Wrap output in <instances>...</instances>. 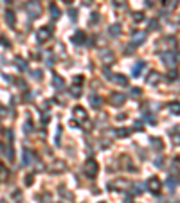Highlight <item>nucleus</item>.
I'll return each instance as SVG.
<instances>
[{
  "instance_id": "nucleus-1",
  "label": "nucleus",
  "mask_w": 180,
  "mask_h": 203,
  "mask_svg": "<svg viewBox=\"0 0 180 203\" xmlns=\"http://www.w3.org/2000/svg\"><path fill=\"white\" fill-rule=\"evenodd\" d=\"M25 9H27V13H29L31 18H38L41 14V5H40L38 0H29L25 4Z\"/></svg>"
},
{
  "instance_id": "nucleus-2",
  "label": "nucleus",
  "mask_w": 180,
  "mask_h": 203,
  "mask_svg": "<svg viewBox=\"0 0 180 203\" xmlns=\"http://www.w3.org/2000/svg\"><path fill=\"white\" fill-rule=\"evenodd\" d=\"M97 171H99V166H97V162L94 160V158H88L87 162H85V167H83V173L88 176V178H94L96 175H97Z\"/></svg>"
},
{
  "instance_id": "nucleus-3",
  "label": "nucleus",
  "mask_w": 180,
  "mask_h": 203,
  "mask_svg": "<svg viewBox=\"0 0 180 203\" xmlns=\"http://www.w3.org/2000/svg\"><path fill=\"white\" fill-rule=\"evenodd\" d=\"M50 36H52V29L50 27H40L38 31H36V40L40 41V43H45V41H49L50 40Z\"/></svg>"
},
{
  "instance_id": "nucleus-4",
  "label": "nucleus",
  "mask_w": 180,
  "mask_h": 203,
  "mask_svg": "<svg viewBox=\"0 0 180 203\" xmlns=\"http://www.w3.org/2000/svg\"><path fill=\"white\" fill-rule=\"evenodd\" d=\"M162 63L173 68V67H177V63H178V59H177V56H175L173 52H166V54H162Z\"/></svg>"
},
{
  "instance_id": "nucleus-5",
  "label": "nucleus",
  "mask_w": 180,
  "mask_h": 203,
  "mask_svg": "<svg viewBox=\"0 0 180 203\" xmlns=\"http://www.w3.org/2000/svg\"><path fill=\"white\" fill-rule=\"evenodd\" d=\"M124 101H126V97H124L123 94H119V92H114V94L110 95V103H112L114 106H123Z\"/></svg>"
},
{
  "instance_id": "nucleus-6",
  "label": "nucleus",
  "mask_w": 180,
  "mask_h": 203,
  "mask_svg": "<svg viewBox=\"0 0 180 203\" xmlns=\"http://www.w3.org/2000/svg\"><path fill=\"white\" fill-rule=\"evenodd\" d=\"M160 187H162V184H160V180H159L157 176H153L151 180H148V189H150L153 194H157V193L160 191Z\"/></svg>"
},
{
  "instance_id": "nucleus-7",
  "label": "nucleus",
  "mask_w": 180,
  "mask_h": 203,
  "mask_svg": "<svg viewBox=\"0 0 180 203\" xmlns=\"http://www.w3.org/2000/svg\"><path fill=\"white\" fill-rule=\"evenodd\" d=\"M65 169H67V164H65L63 160H54L52 166H50V171H52L54 175H58V173H61V171H65Z\"/></svg>"
},
{
  "instance_id": "nucleus-8",
  "label": "nucleus",
  "mask_w": 180,
  "mask_h": 203,
  "mask_svg": "<svg viewBox=\"0 0 180 203\" xmlns=\"http://www.w3.org/2000/svg\"><path fill=\"white\" fill-rule=\"evenodd\" d=\"M144 40H146V32H137V34H133V45H141Z\"/></svg>"
},
{
  "instance_id": "nucleus-9",
  "label": "nucleus",
  "mask_w": 180,
  "mask_h": 203,
  "mask_svg": "<svg viewBox=\"0 0 180 203\" xmlns=\"http://www.w3.org/2000/svg\"><path fill=\"white\" fill-rule=\"evenodd\" d=\"M159 81H160V74H159V72H151V74L148 76V83H150V85H157Z\"/></svg>"
},
{
  "instance_id": "nucleus-10",
  "label": "nucleus",
  "mask_w": 180,
  "mask_h": 203,
  "mask_svg": "<svg viewBox=\"0 0 180 203\" xmlns=\"http://www.w3.org/2000/svg\"><path fill=\"white\" fill-rule=\"evenodd\" d=\"M74 115H76L79 121H85V119H87V112H85L83 108H79V106H76V108H74Z\"/></svg>"
},
{
  "instance_id": "nucleus-11",
  "label": "nucleus",
  "mask_w": 180,
  "mask_h": 203,
  "mask_svg": "<svg viewBox=\"0 0 180 203\" xmlns=\"http://www.w3.org/2000/svg\"><path fill=\"white\" fill-rule=\"evenodd\" d=\"M142 68H144V61H139V63L133 67V76H135V77H139V76L142 74V72H141Z\"/></svg>"
},
{
  "instance_id": "nucleus-12",
  "label": "nucleus",
  "mask_w": 180,
  "mask_h": 203,
  "mask_svg": "<svg viewBox=\"0 0 180 203\" xmlns=\"http://www.w3.org/2000/svg\"><path fill=\"white\" fill-rule=\"evenodd\" d=\"M52 79H54V88H58V90H61V88L65 86V81H63V79H61L59 76H54Z\"/></svg>"
},
{
  "instance_id": "nucleus-13",
  "label": "nucleus",
  "mask_w": 180,
  "mask_h": 203,
  "mask_svg": "<svg viewBox=\"0 0 180 203\" xmlns=\"http://www.w3.org/2000/svg\"><path fill=\"white\" fill-rule=\"evenodd\" d=\"M90 103H92V106H94L96 110H99L101 104H103V103H101V97H97V95H92V97H90Z\"/></svg>"
},
{
  "instance_id": "nucleus-14",
  "label": "nucleus",
  "mask_w": 180,
  "mask_h": 203,
  "mask_svg": "<svg viewBox=\"0 0 180 203\" xmlns=\"http://www.w3.org/2000/svg\"><path fill=\"white\" fill-rule=\"evenodd\" d=\"M168 108H169V112H171L173 115H180V103H171Z\"/></svg>"
},
{
  "instance_id": "nucleus-15",
  "label": "nucleus",
  "mask_w": 180,
  "mask_h": 203,
  "mask_svg": "<svg viewBox=\"0 0 180 203\" xmlns=\"http://www.w3.org/2000/svg\"><path fill=\"white\" fill-rule=\"evenodd\" d=\"M23 157H25V158H23V166H29V164L32 162V153H31L29 149H25V151H23Z\"/></svg>"
},
{
  "instance_id": "nucleus-16",
  "label": "nucleus",
  "mask_w": 180,
  "mask_h": 203,
  "mask_svg": "<svg viewBox=\"0 0 180 203\" xmlns=\"http://www.w3.org/2000/svg\"><path fill=\"white\" fill-rule=\"evenodd\" d=\"M5 22L9 23V27H13V25H14V13L7 11V13H5Z\"/></svg>"
},
{
  "instance_id": "nucleus-17",
  "label": "nucleus",
  "mask_w": 180,
  "mask_h": 203,
  "mask_svg": "<svg viewBox=\"0 0 180 203\" xmlns=\"http://www.w3.org/2000/svg\"><path fill=\"white\" fill-rule=\"evenodd\" d=\"M169 135H171L173 144H175V146H180V133H178V131H171Z\"/></svg>"
},
{
  "instance_id": "nucleus-18",
  "label": "nucleus",
  "mask_w": 180,
  "mask_h": 203,
  "mask_svg": "<svg viewBox=\"0 0 180 203\" xmlns=\"http://www.w3.org/2000/svg\"><path fill=\"white\" fill-rule=\"evenodd\" d=\"M83 40H85V34H83V32H76V34L72 36V41H76L78 45H79V43H81Z\"/></svg>"
},
{
  "instance_id": "nucleus-19",
  "label": "nucleus",
  "mask_w": 180,
  "mask_h": 203,
  "mask_svg": "<svg viewBox=\"0 0 180 203\" xmlns=\"http://www.w3.org/2000/svg\"><path fill=\"white\" fill-rule=\"evenodd\" d=\"M50 11H52V18L58 20V18H59V9L56 7V4H50Z\"/></svg>"
},
{
  "instance_id": "nucleus-20",
  "label": "nucleus",
  "mask_w": 180,
  "mask_h": 203,
  "mask_svg": "<svg viewBox=\"0 0 180 203\" xmlns=\"http://www.w3.org/2000/svg\"><path fill=\"white\" fill-rule=\"evenodd\" d=\"M114 81L119 83V85H126V83H128V79H126L124 76H114Z\"/></svg>"
},
{
  "instance_id": "nucleus-21",
  "label": "nucleus",
  "mask_w": 180,
  "mask_h": 203,
  "mask_svg": "<svg viewBox=\"0 0 180 203\" xmlns=\"http://www.w3.org/2000/svg\"><path fill=\"white\" fill-rule=\"evenodd\" d=\"M119 32H121V27L119 25H112L110 27V34L112 36H119Z\"/></svg>"
},
{
  "instance_id": "nucleus-22",
  "label": "nucleus",
  "mask_w": 180,
  "mask_h": 203,
  "mask_svg": "<svg viewBox=\"0 0 180 203\" xmlns=\"http://www.w3.org/2000/svg\"><path fill=\"white\" fill-rule=\"evenodd\" d=\"M151 142H153V148H155L157 151H160V149H162V142H160V139H153Z\"/></svg>"
},
{
  "instance_id": "nucleus-23",
  "label": "nucleus",
  "mask_w": 180,
  "mask_h": 203,
  "mask_svg": "<svg viewBox=\"0 0 180 203\" xmlns=\"http://www.w3.org/2000/svg\"><path fill=\"white\" fill-rule=\"evenodd\" d=\"M166 185H168V189H169V191H173V189H175V185H177V180H175V178H169V180L166 182Z\"/></svg>"
},
{
  "instance_id": "nucleus-24",
  "label": "nucleus",
  "mask_w": 180,
  "mask_h": 203,
  "mask_svg": "<svg viewBox=\"0 0 180 203\" xmlns=\"http://www.w3.org/2000/svg\"><path fill=\"white\" fill-rule=\"evenodd\" d=\"M5 178H7V173H5V167H4V166H0V182H5Z\"/></svg>"
},
{
  "instance_id": "nucleus-25",
  "label": "nucleus",
  "mask_w": 180,
  "mask_h": 203,
  "mask_svg": "<svg viewBox=\"0 0 180 203\" xmlns=\"http://www.w3.org/2000/svg\"><path fill=\"white\" fill-rule=\"evenodd\" d=\"M117 135H119V137H128V135H130V130L123 128V130H119V131H117Z\"/></svg>"
},
{
  "instance_id": "nucleus-26",
  "label": "nucleus",
  "mask_w": 180,
  "mask_h": 203,
  "mask_svg": "<svg viewBox=\"0 0 180 203\" xmlns=\"http://www.w3.org/2000/svg\"><path fill=\"white\" fill-rule=\"evenodd\" d=\"M5 155L9 157V160H13V158H14V155H13V148H11V146H7V148H5Z\"/></svg>"
},
{
  "instance_id": "nucleus-27",
  "label": "nucleus",
  "mask_w": 180,
  "mask_h": 203,
  "mask_svg": "<svg viewBox=\"0 0 180 203\" xmlns=\"http://www.w3.org/2000/svg\"><path fill=\"white\" fill-rule=\"evenodd\" d=\"M164 5H166L168 9H173V7L177 5V0H169V2H166V0H164Z\"/></svg>"
},
{
  "instance_id": "nucleus-28",
  "label": "nucleus",
  "mask_w": 180,
  "mask_h": 203,
  "mask_svg": "<svg viewBox=\"0 0 180 203\" xmlns=\"http://www.w3.org/2000/svg\"><path fill=\"white\" fill-rule=\"evenodd\" d=\"M70 92H72V95H76V97H78V95H81V88H78V86H72V88H70Z\"/></svg>"
},
{
  "instance_id": "nucleus-29",
  "label": "nucleus",
  "mask_w": 180,
  "mask_h": 203,
  "mask_svg": "<svg viewBox=\"0 0 180 203\" xmlns=\"http://www.w3.org/2000/svg\"><path fill=\"white\" fill-rule=\"evenodd\" d=\"M157 27H159V22H157V20H151V22H150V29H151V31H157Z\"/></svg>"
},
{
  "instance_id": "nucleus-30",
  "label": "nucleus",
  "mask_w": 180,
  "mask_h": 203,
  "mask_svg": "<svg viewBox=\"0 0 180 203\" xmlns=\"http://www.w3.org/2000/svg\"><path fill=\"white\" fill-rule=\"evenodd\" d=\"M142 18H144V16H142V13H137V14L133 16V20H135V22H142Z\"/></svg>"
},
{
  "instance_id": "nucleus-31",
  "label": "nucleus",
  "mask_w": 180,
  "mask_h": 203,
  "mask_svg": "<svg viewBox=\"0 0 180 203\" xmlns=\"http://www.w3.org/2000/svg\"><path fill=\"white\" fill-rule=\"evenodd\" d=\"M16 65H18L20 68H23V70L27 68V65H25V61H20V59H18V61H16Z\"/></svg>"
},
{
  "instance_id": "nucleus-32",
  "label": "nucleus",
  "mask_w": 180,
  "mask_h": 203,
  "mask_svg": "<svg viewBox=\"0 0 180 203\" xmlns=\"http://www.w3.org/2000/svg\"><path fill=\"white\" fill-rule=\"evenodd\" d=\"M32 77H34V79H41V72H40V70L32 72Z\"/></svg>"
},
{
  "instance_id": "nucleus-33",
  "label": "nucleus",
  "mask_w": 180,
  "mask_h": 203,
  "mask_svg": "<svg viewBox=\"0 0 180 203\" xmlns=\"http://www.w3.org/2000/svg\"><path fill=\"white\" fill-rule=\"evenodd\" d=\"M141 94H142V92H141V90H139V88H137V90H135V88H133V90H132V95H133V97H139V95H141Z\"/></svg>"
},
{
  "instance_id": "nucleus-34",
  "label": "nucleus",
  "mask_w": 180,
  "mask_h": 203,
  "mask_svg": "<svg viewBox=\"0 0 180 203\" xmlns=\"http://www.w3.org/2000/svg\"><path fill=\"white\" fill-rule=\"evenodd\" d=\"M146 4H148V5H153V4H155V0H146Z\"/></svg>"
},
{
  "instance_id": "nucleus-35",
  "label": "nucleus",
  "mask_w": 180,
  "mask_h": 203,
  "mask_svg": "<svg viewBox=\"0 0 180 203\" xmlns=\"http://www.w3.org/2000/svg\"><path fill=\"white\" fill-rule=\"evenodd\" d=\"M115 4H117V5H121V4H124V0H115Z\"/></svg>"
},
{
  "instance_id": "nucleus-36",
  "label": "nucleus",
  "mask_w": 180,
  "mask_h": 203,
  "mask_svg": "<svg viewBox=\"0 0 180 203\" xmlns=\"http://www.w3.org/2000/svg\"><path fill=\"white\" fill-rule=\"evenodd\" d=\"M5 2H7V4H11V2H13V0H5Z\"/></svg>"
},
{
  "instance_id": "nucleus-37",
  "label": "nucleus",
  "mask_w": 180,
  "mask_h": 203,
  "mask_svg": "<svg viewBox=\"0 0 180 203\" xmlns=\"http://www.w3.org/2000/svg\"><path fill=\"white\" fill-rule=\"evenodd\" d=\"M65 2H72V0H65Z\"/></svg>"
}]
</instances>
